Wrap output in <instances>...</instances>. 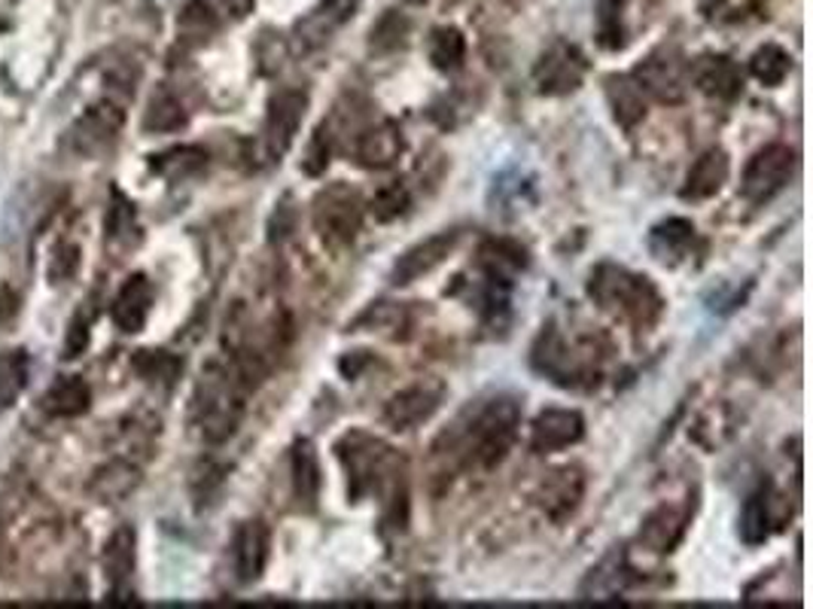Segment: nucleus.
<instances>
[{
	"mask_svg": "<svg viewBox=\"0 0 813 609\" xmlns=\"http://www.w3.org/2000/svg\"><path fill=\"white\" fill-rule=\"evenodd\" d=\"M795 171V150L787 143H768L750 159V165L740 180V195L750 204H768L774 195L787 190L789 178Z\"/></svg>",
	"mask_w": 813,
	"mask_h": 609,
	"instance_id": "nucleus-7",
	"label": "nucleus"
},
{
	"mask_svg": "<svg viewBox=\"0 0 813 609\" xmlns=\"http://www.w3.org/2000/svg\"><path fill=\"white\" fill-rule=\"evenodd\" d=\"M634 83L643 89V95H652L661 104H680L686 95L683 76L676 71V64L661 62V58H646L637 67Z\"/></svg>",
	"mask_w": 813,
	"mask_h": 609,
	"instance_id": "nucleus-26",
	"label": "nucleus"
},
{
	"mask_svg": "<svg viewBox=\"0 0 813 609\" xmlns=\"http://www.w3.org/2000/svg\"><path fill=\"white\" fill-rule=\"evenodd\" d=\"M750 74L762 83V86H783L787 76L792 74V55L777 43H764L752 52L750 58Z\"/></svg>",
	"mask_w": 813,
	"mask_h": 609,
	"instance_id": "nucleus-33",
	"label": "nucleus"
},
{
	"mask_svg": "<svg viewBox=\"0 0 813 609\" xmlns=\"http://www.w3.org/2000/svg\"><path fill=\"white\" fill-rule=\"evenodd\" d=\"M363 226V199L347 183H330L314 199V228L327 244H351Z\"/></svg>",
	"mask_w": 813,
	"mask_h": 609,
	"instance_id": "nucleus-6",
	"label": "nucleus"
},
{
	"mask_svg": "<svg viewBox=\"0 0 813 609\" xmlns=\"http://www.w3.org/2000/svg\"><path fill=\"white\" fill-rule=\"evenodd\" d=\"M692 512H695V506H674V503H664L655 512H649L643 527H640V543L655 555L674 552L680 539L686 536Z\"/></svg>",
	"mask_w": 813,
	"mask_h": 609,
	"instance_id": "nucleus-17",
	"label": "nucleus"
},
{
	"mask_svg": "<svg viewBox=\"0 0 813 609\" xmlns=\"http://www.w3.org/2000/svg\"><path fill=\"white\" fill-rule=\"evenodd\" d=\"M585 436V418L576 408H546L531 427V448L536 455H552L570 448Z\"/></svg>",
	"mask_w": 813,
	"mask_h": 609,
	"instance_id": "nucleus-13",
	"label": "nucleus"
},
{
	"mask_svg": "<svg viewBox=\"0 0 813 609\" xmlns=\"http://www.w3.org/2000/svg\"><path fill=\"white\" fill-rule=\"evenodd\" d=\"M585 488H588V479H585L582 467H560V470L548 472L543 484L536 488V506L543 509V515L555 524H564L567 519H573V512L582 506Z\"/></svg>",
	"mask_w": 813,
	"mask_h": 609,
	"instance_id": "nucleus-11",
	"label": "nucleus"
},
{
	"mask_svg": "<svg viewBox=\"0 0 813 609\" xmlns=\"http://www.w3.org/2000/svg\"><path fill=\"white\" fill-rule=\"evenodd\" d=\"M479 266L488 278L509 280L527 268V250L518 242H509V238H488L479 247Z\"/></svg>",
	"mask_w": 813,
	"mask_h": 609,
	"instance_id": "nucleus-27",
	"label": "nucleus"
},
{
	"mask_svg": "<svg viewBox=\"0 0 813 609\" xmlns=\"http://www.w3.org/2000/svg\"><path fill=\"white\" fill-rule=\"evenodd\" d=\"M624 0H598V43L603 50L624 46Z\"/></svg>",
	"mask_w": 813,
	"mask_h": 609,
	"instance_id": "nucleus-37",
	"label": "nucleus"
},
{
	"mask_svg": "<svg viewBox=\"0 0 813 609\" xmlns=\"http://www.w3.org/2000/svg\"><path fill=\"white\" fill-rule=\"evenodd\" d=\"M92 391L86 381L79 375H64L52 384L46 396H43V406L55 418H77L83 412H89Z\"/></svg>",
	"mask_w": 813,
	"mask_h": 609,
	"instance_id": "nucleus-30",
	"label": "nucleus"
},
{
	"mask_svg": "<svg viewBox=\"0 0 813 609\" xmlns=\"http://www.w3.org/2000/svg\"><path fill=\"white\" fill-rule=\"evenodd\" d=\"M518 424H522L518 399L506 394L494 396L482 408H475L470 418L460 420L458 430H448L442 436V442H448L442 455L458 460L463 470H494L515 445Z\"/></svg>",
	"mask_w": 813,
	"mask_h": 609,
	"instance_id": "nucleus-2",
	"label": "nucleus"
},
{
	"mask_svg": "<svg viewBox=\"0 0 813 609\" xmlns=\"http://www.w3.org/2000/svg\"><path fill=\"white\" fill-rule=\"evenodd\" d=\"M774 503H777V491L771 482H762L744 503V512H740V539L747 546H762L764 539L771 536L777 524L774 515Z\"/></svg>",
	"mask_w": 813,
	"mask_h": 609,
	"instance_id": "nucleus-23",
	"label": "nucleus"
},
{
	"mask_svg": "<svg viewBox=\"0 0 813 609\" xmlns=\"http://www.w3.org/2000/svg\"><path fill=\"white\" fill-rule=\"evenodd\" d=\"M104 576L110 583V595H119L135 573V531L131 527H119L114 536L107 539L101 555Z\"/></svg>",
	"mask_w": 813,
	"mask_h": 609,
	"instance_id": "nucleus-28",
	"label": "nucleus"
},
{
	"mask_svg": "<svg viewBox=\"0 0 813 609\" xmlns=\"http://www.w3.org/2000/svg\"><path fill=\"white\" fill-rule=\"evenodd\" d=\"M719 3H723V0H700V10L710 15V10H716Z\"/></svg>",
	"mask_w": 813,
	"mask_h": 609,
	"instance_id": "nucleus-45",
	"label": "nucleus"
},
{
	"mask_svg": "<svg viewBox=\"0 0 813 609\" xmlns=\"http://www.w3.org/2000/svg\"><path fill=\"white\" fill-rule=\"evenodd\" d=\"M216 28H220V19H216L214 10L207 3H202V0H192L190 7L183 10V15H180V38L204 43Z\"/></svg>",
	"mask_w": 813,
	"mask_h": 609,
	"instance_id": "nucleus-39",
	"label": "nucleus"
},
{
	"mask_svg": "<svg viewBox=\"0 0 813 609\" xmlns=\"http://www.w3.org/2000/svg\"><path fill=\"white\" fill-rule=\"evenodd\" d=\"M588 296L603 311L628 320L637 330L655 327L664 314V296L659 292V287L646 275H637L631 268L612 266V263H603L591 271Z\"/></svg>",
	"mask_w": 813,
	"mask_h": 609,
	"instance_id": "nucleus-3",
	"label": "nucleus"
},
{
	"mask_svg": "<svg viewBox=\"0 0 813 609\" xmlns=\"http://www.w3.org/2000/svg\"><path fill=\"white\" fill-rule=\"evenodd\" d=\"M731 162H728V152L713 147V150L700 152L695 159V165L688 168L686 183H683V202H707L716 192L723 190L725 180H728Z\"/></svg>",
	"mask_w": 813,
	"mask_h": 609,
	"instance_id": "nucleus-20",
	"label": "nucleus"
},
{
	"mask_svg": "<svg viewBox=\"0 0 813 609\" xmlns=\"http://www.w3.org/2000/svg\"><path fill=\"white\" fill-rule=\"evenodd\" d=\"M235 573H238V583L254 585L263 579L268 564V548H271V533L259 519L244 521L238 533H235Z\"/></svg>",
	"mask_w": 813,
	"mask_h": 609,
	"instance_id": "nucleus-16",
	"label": "nucleus"
},
{
	"mask_svg": "<svg viewBox=\"0 0 813 609\" xmlns=\"http://www.w3.org/2000/svg\"><path fill=\"white\" fill-rule=\"evenodd\" d=\"M442 399H446V384L442 381H418L406 391H399L387 399L382 418L384 424L396 432L415 430L442 408Z\"/></svg>",
	"mask_w": 813,
	"mask_h": 609,
	"instance_id": "nucleus-9",
	"label": "nucleus"
},
{
	"mask_svg": "<svg viewBox=\"0 0 813 609\" xmlns=\"http://www.w3.org/2000/svg\"><path fill=\"white\" fill-rule=\"evenodd\" d=\"M408 38V22L399 13H387L382 15V22L372 28V40L368 46L372 52H396L406 46Z\"/></svg>",
	"mask_w": 813,
	"mask_h": 609,
	"instance_id": "nucleus-41",
	"label": "nucleus"
},
{
	"mask_svg": "<svg viewBox=\"0 0 813 609\" xmlns=\"http://www.w3.org/2000/svg\"><path fill=\"white\" fill-rule=\"evenodd\" d=\"M330 156H332V131L330 126L323 122V126L314 131V138L308 140V150H306V159H302V168H306V174L311 178H320L327 168H330Z\"/></svg>",
	"mask_w": 813,
	"mask_h": 609,
	"instance_id": "nucleus-42",
	"label": "nucleus"
},
{
	"mask_svg": "<svg viewBox=\"0 0 813 609\" xmlns=\"http://www.w3.org/2000/svg\"><path fill=\"white\" fill-rule=\"evenodd\" d=\"M135 368L143 381L159 384V387H174V381L183 372V360L168 351H138L135 356Z\"/></svg>",
	"mask_w": 813,
	"mask_h": 609,
	"instance_id": "nucleus-36",
	"label": "nucleus"
},
{
	"mask_svg": "<svg viewBox=\"0 0 813 609\" xmlns=\"http://www.w3.org/2000/svg\"><path fill=\"white\" fill-rule=\"evenodd\" d=\"M354 162L368 171L391 168L403 152V128L394 119H384L378 126L363 128L354 140Z\"/></svg>",
	"mask_w": 813,
	"mask_h": 609,
	"instance_id": "nucleus-15",
	"label": "nucleus"
},
{
	"mask_svg": "<svg viewBox=\"0 0 813 609\" xmlns=\"http://www.w3.org/2000/svg\"><path fill=\"white\" fill-rule=\"evenodd\" d=\"M131 232H138V223H135V207L128 199H122L119 192H114V207H110V216H107V238L110 242H122Z\"/></svg>",
	"mask_w": 813,
	"mask_h": 609,
	"instance_id": "nucleus-43",
	"label": "nucleus"
},
{
	"mask_svg": "<svg viewBox=\"0 0 813 609\" xmlns=\"http://www.w3.org/2000/svg\"><path fill=\"white\" fill-rule=\"evenodd\" d=\"M360 7V0H320L318 7L311 10L308 19L299 22V34L306 46H318L323 40H330L344 22H351Z\"/></svg>",
	"mask_w": 813,
	"mask_h": 609,
	"instance_id": "nucleus-25",
	"label": "nucleus"
},
{
	"mask_svg": "<svg viewBox=\"0 0 813 609\" xmlns=\"http://www.w3.org/2000/svg\"><path fill=\"white\" fill-rule=\"evenodd\" d=\"M427 52H430V62L436 71L454 74V71L463 67V58H467V38H463V31L451 25L432 28Z\"/></svg>",
	"mask_w": 813,
	"mask_h": 609,
	"instance_id": "nucleus-31",
	"label": "nucleus"
},
{
	"mask_svg": "<svg viewBox=\"0 0 813 609\" xmlns=\"http://www.w3.org/2000/svg\"><path fill=\"white\" fill-rule=\"evenodd\" d=\"M186 126V110H183V104L171 95L168 89H159L150 98V107H147V116H143V128L147 131H159V135H165V131H178V128Z\"/></svg>",
	"mask_w": 813,
	"mask_h": 609,
	"instance_id": "nucleus-35",
	"label": "nucleus"
},
{
	"mask_svg": "<svg viewBox=\"0 0 813 609\" xmlns=\"http://www.w3.org/2000/svg\"><path fill=\"white\" fill-rule=\"evenodd\" d=\"M406 3H427V0H406Z\"/></svg>",
	"mask_w": 813,
	"mask_h": 609,
	"instance_id": "nucleus-47",
	"label": "nucleus"
},
{
	"mask_svg": "<svg viewBox=\"0 0 813 609\" xmlns=\"http://www.w3.org/2000/svg\"><path fill=\"white\" fill-rule=\"evenodd\" d=\"M290 482L296 503L314 512L318 509L320 491H323V470H320L318 448L311 439H296L290 451Z\"/></svg>",
	"mask_w": 813,
	"mask_h": 609,
	"instance_id": "nucleus-18",
	"label": "nucleus"
},
{
	"mask_svg": "<svg viewBox=\"0 0 813 609\" xmlns=\"http://www.w3.org/2000/svg\"><path fill=\"white\" fill-rule=\"evenodd\" d=\"M244 394L247 384L238 378L235 366L226 368L211 363L204 368L199 387H195V424L207 442H226L232 432L238 430V420L244 412Z\"/></svg>",
	"mask_w": 813,
	"mask_h": 609,
	"instance_id": "nucleus-4",
	"label": "nucleus"
},
{
	"mask_svg": "<svg viewBox=\"0 0 813 609\" xmlns=\"http://www.w3.org/2000/svg\"><path fill=\"white\" fill-rule=\"evenodd\" d=\"M692 83L707 98L725 104L737 101L744 95V71L728 55H700L698 62L692 64Z\"/></svg>",
	"mask_w": 813,
	"mask_h": 609,
	"instance_id": "nucleus-14",
	"label": "nucleus"
},
{
	"mask_svg": "<svg viewBox=\"0 0 813 609\" xmlns=\"http://www.w3.org/2000/svg\"><path fill=\"white\" fill-rule=\"evenodd\" d=\"M607 101L622 128H634L646 119V95L634 83V76H607Z\"/></svg>",
	"mask_w": 813,
	"mask_h": 609,
	"instance_id": "nucleus-29",
	"label": "nucleus"
},
{
	"mask_svg": "<svg viewBox=\"0 0 813 609\" xmlns=\"http://www.w3.org/2000/svg\"><path fill=\"white\" fill-rule=\"evenodd\" d=\"M0 548H3V515H0Z\"/></svg>",
	"mask_w": 813,
	"mask_h": 609,
	"instance_id": "nucleus-46",
	"label": "nucleus"
},
{
	"mask_svg": "<svg viewBox=\"0 0 813 609\" xmlns=\"http://www.w3.org/2000/svg\"><path fill=\"white\" fill-rule=\"evenodd\" d=\"M695 244V223L686 216H671L661 220L659 226L649 232V254L655 256L664 266H680Z\"/></svg>",
	"mask_w": 813,
	"mask_h": 609,
	"instance_id": "nucleus-22",
	"label": "nucleus"
},
{
	"mask_svg": "<svg viewBox=\"0 0 813 609\" xmlns=\"http://www.w3.org/2000/svg\"><path fill=\"white\" fill-rule=\"evenodd\" d=\"M138 470L126 463V460H114V463H107L101 470L95 472V479L89 482V491L98 500L104 503H114V500H122L126 494L135 491V484H138Z\"/></svg>",
	"mask_w": 813,
	"mask_h": 609,
	"instance_id": "nucleus-32",
	"label": "nucleus"
},
{
	"mask_svg": "<svg viewBox=\"0 0 813 609\" xmlns=\"http://www.w3.org/2000/svg\"><path fill=\"white\" fill-rule=\"evenodd\" d=\"M28 384V354L22 348L0 354V412L10 408Z\"/></svg>",
	"mask_w": 813,
	"mask_h": 609,
	"instance_id": "nucleus-34",
	"label": "nucleus"
},
{
	"mask_svg": "<svg viewBox=\"0 0 813 609\" xmlns=\"http://www.w3.org/2000/svg\"><path fill=\"white\" fill-rule=\"evenodd\" d=\"M585 74H588V62L585 55L570 43H552L534 67V86L539 95L548 98H560L570 95L582 86Z\"/></svg>",
	"mask_w": 813,
	"mask_h": 609,
	"instance_id": "nucleus-8",
	"label": "nucleus"
},
{
	"mask_svg": "<svg viewBox=\"0 0 813 609\" xmlns=\"http://www.w3.org/2000/svg\"><path fill=\"white\" fill-rule=\"evenodd\" d=\"M153 308V284L147 275H131L114 299V323L122 332H140Z\"/></svg>",
	"mask_w": 813,
	"mask_h": 609,
	"instance_id": "nucleus-21",
	"label": "nucleus"
},
{
	"mask_svg": "<svg viewBox=\"0 0 813 609\" xmlns=\"http://www.w3.org/2000/svg\"><path fill=\"white\" fill-rule=\"evenodd\" d=\"M77 259H79V250L74 244H62L50 259V271L55 280H67L74 271H77Z\"/></svg>",
	"mask_w": 813,
	"mask_h": 609,
	"instance_id": "nucleus-44",
	"label": "nucleus"
},
{
	"mask_svg": "<svg viewBox=\"0 0 813 609\" xmlns=\"http://www.w3.org/2000/svg\"><path fill=\"white\" fill-rule=\"evenodd\" d=\"M204 162L207 156L199 147H178L165 156H153V168L165 178H190L195 171H202Z\"/></svg>",
	"mask_w": 813,
	"mask_h": 609,
	"instance_id": "nucleus-38",
	"label": "nucleus"
},
{
	"mask_svg": "<svg viewBox=\"0 0 813 609\" xmlns=\"http://www.w3.org/2000/svg\"><path fill=\"white\" fill-rule=\"evenodd\" d=\"M531 366L558 387H588L591 381H598L595 348H576L567 342L555 320H548L539 332L531 351Z\"/></svg>",
	"mask_w": 813,
	"mask_h": 609,
	"instance_id": "nucleus-5",
	"label": "nucleus"
},
{
	"mask_svg": "<svg viewBox=\"0 0 813 609\" xmlns=\"http://www.w3.org/2000/svg\"><path fill=\"white\" fill-rule=\"evenodd\" d=\"M408 190H406V183H387V186H382V190L375 192V199H372V204H368V211H372V216L378 220V223H391V220H399V216L406 214L408 211Z\"/></svg>",
	"mask_w": 813,
	"mask_h": 609,
	"instance_id": "nucleus-40",
	"label": "nucleus"
},
{
	"mask_svg": "<svg viewBox=\"0 0 813 609\" xmlns=\"http://www.w3.org/2000/svg\"><path fill=\"white\" fill-rule=\"evenodd\" d=\"M335 457L347 472V500L356 503L363 496H382L384 521L394 527H406V515H399V509L408 512L406 463L399 451L372 432L351 430L335 442Z\"/></svg>",
	"mask_w": 813,
	"mask_h": 609,
	"instance_id": "nucleus-1",
	"label": "nucleus"
},
{
	"mask_svg": "<svg viewBox=\"0 0 813 609\" xmlns=\"http://www.w3.org/2000/svg\"><path fill=\"white\" fill-rule=\"evenodd\" d=\"M460 244V232L458 228H446V232H436L424 242L411 244L406 254L396 259L394 271H391V280L396 287H406V284H415L424 275H430L436 268L446 263L448 256L458 250Z\"/></svg>",
	"mask_w": 813,
	"mask_h": 609,
	"instance_id": "nucleus-12",
	"label": "nucleus"
},
{
	"mask_svg": "<svg viewBox=\"0 0 813 609\" xmlns=\"http://www.w3.org/2000/svg\"><path fill=\"white\" fill-rule=\"evenodd\" d=\"M308 110V92L299 89H278L268 98L266 114V147L271 159L287 156L296 143V135L302 128Z\"/></svg>",
	"mask_w": 813,
	"mask_h": 609,
	"instance_id": "nucleus-10",
	"label": "nucleus"
},
{
	"mask_svg": "<svg viewBox=\"0 0 813 609\" xmlns=\"http://www.w3.org/2000/svg\"><path fill=\"white\" fill-rule=\"evenodd\" d=\"M634 583V570L628 564V555L622 548H612L610 555L600 558L598 567H591L585 576L579 597L585 600H612L628 591V585Z\"/></svg>",
	"mask_w": 813,
	"mask_h": 609,
	"instance_id": "nucleus-19",
	"label": "nucleus"
},
{
	"mask_svg": "<svg viewBox=\"0 0 813 609\" xmlns=\"http://www.w3.org/2000/svg\"><path fill=\"white\" fill-rule=\"evenodd\" d=\"M122 122H126V114L116 104H98L74 128V147L79 152H101L107 143H114Z\"/></svg>",
	"mask_w": 813,
	"mask_h": 609,
	"instance_id": "nucleus-24",
	"label": "nucleus"
}]
</instances>
